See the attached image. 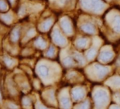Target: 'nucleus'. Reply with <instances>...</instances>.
<instances>
[{
  "mask_svg": "<svg viewBox=\"0 0 120 109\" xmlns=\"http://www.w3.org/2000/svg\"><path fill=\"white\" fill-rule=\"evenodd\" d=\"M2 100V95H1V93H0V101Z\"/></svg>",
  "mask_w": 120,
  "mask_h": 109,
  "instance_id": "obj_7",
  "label": "nucleus"
},
{
  "mask_svg": "<svg viewBox=\"0 0 120 109\" xmlns=\"http://www.w3.org/2000/svg\"><path fill=\"white\" fill-rule=\"evenodd\" d=\"M8 108L9 109H18V106L17 105L13 103H9L8 104Z\"/></svg>",
  "mask_w": 120,
  "mask_h": 109,
  "instance_id": "obj_5",
  "label": "nucleus"
},
{
  "mask_svg": "<svg viewBox=\"0 0 120 109\" xmlns=\"http://www.w3.org/2000/svg\"><path fill=\"white\" fill-rule=\"evenodd\" d=\"M20 35H21L20 28H19V27L14 28L11 31V33H10V35H9V40H10V41L11 43H16L19 40Z\"/></svg>",
  "mask_w": 120,
  "mask_h": 109,
  "instance_id": "obj_2",
  "label": "nucleus"
},
{
  "mask_svg": "<svg viewBox=\"0 0 120 109\" xmlns=\"http://www.w3.org/2000/svg\"><path fill=\"white\" fill-rule=\"evenodd\" d=\"M10 4L7 0H0V13H7L9 12Z\"/></svg>",
  "mask_w": 120,
  "mask_h": 109,
  "instance_id": "obj_3",
  "label": "nucleus"
},
{
  "mask_svg": "<svg viewBox=\"0 0 120 109\" xmlns=\"http://www.w3.org/2000/svg\"><path fill=\"white\" fill-rule=\"evenodd\" d=\"M3 61H4V64H5L8 67H12V66L14 65V63H15V60H14V59H12L11 57L7 56V55L4 56V58H3Z\"/></svg>",
  "mask_w": 120,
  "mask_h": 109,
  "instance_id": "obj_4",
  "label": "nucleus"
},
{
  "mask_svg": "<svg viewBox=\"0 0 120 109\" xmlns=\"http://www.w3.org/2000/svg\"><path fill=\"white\" fill-rule=\"evenodd\" d=\"M7 1L9 2V4H10L11 7H12L13 4L15 2V0H7Z\"/></svg>",
  "mask_w": 120,
  "mask_h": 109,
  "instance_id": "obj_6",
  "label": "nucleus"
},
{
  "mask_svg": "<svg viewBox=\"0 0 120 109\" xmlns=\"http://www.w3.org/2000/svg\"><path fill=\"white\" fill-rule=\"evenodd\" d=\"M0 20L7 25L11 24L14 20V16L12 15V13L9 12L7 13H0Z\"/></svg>",
  "mask_w": 120,
  "mask_h": 109,
  "instance_id": "obj_1",
  "label": "nucleus"
}]
</instances>
